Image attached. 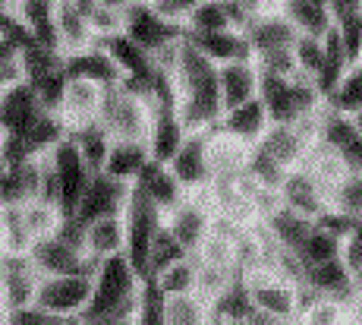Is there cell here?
Instances as JSON below:
<instances>
[{"mask_svg": "<svg viewBox=\"0 0 362 325\" xmlns=\"http://www.w3.org/2000/svg\"><path fill=\"white\" fill-rule=\"evenodd\" d=\"M173 86H177V114L186 130H211L224 117L221 101L218 64L199 51L192 41H180V57L173 67Z\"/></svg>", "mask_w": 362, "mask_h": 325, "instance_id": "obj_1", "label": "cell"}, {"mask_svg": "<svg viewBox=\"0 0 362 325\" xmlns=\"http://www.w3.org/2000/svg\"><path fill=\"white\" fill-rule=\"evenodd\" d=\"M139 285H142V275L129 266V259L123 253L101 259L92 275V300L82 313V322H136Z\"/></svg>", "mask_w": 362, "mask_h": 325, "instance_id": "obj_2", "label": "cell"}, {"mask_svg": "<svg viewBox=\"0 0 362 325\" xmlns=\"http://www.w3.org/2000/svg\"><path fill=\"white\" fill-rule=\"evenodd\" d=\"M259 98L271 123H296L299 117L325 108V98L309 76H277L259 70Z\"/></svg>", "mask_w": 362, "mask_h": 325, "instance_id": "obj_3", "label": "cell"}, {"mask_svg": "<svg viewBox=\"0 0 362 325\" xmlns=\"http://www.w3.org/2000/svg\"><path fill=\"white\" fill-rule=\"evenodd\" d=\"M243 285L249 290V300L259 313L271 316L274 322H296L299 319V285L277 275L274 268H246Z\"/></svg>", "mask_w": 362, "mask_h": 325, "instance_id": "obj_4", "label": "cell"}, {"mask_svg": "<svg viewBox=\"0 0 362 325\" xmlns=\"http://www.w3.org/2000/svg\"><path fill=\"white\" fill-rule=\"evenodd\" d=\"M123 224H127V246H123V256H127L129 266L145 278L151 240H155L158 227L164 224V212L158 209L139 186H129L127 205H123Z\"/></svg>", "mask_w": 362, "mask_h": 325, "instance_id": "obj_5", "label": "cell"}, {"mask_svg": "<svg viewBox=\"0 0 362 325\" xmlns=\"http://www.w3.org/2000/svg\"><path fill=\"white\" fill-rule=\"evenodd\" d=\"M88 300H92V275H41L35 303L57 316L60 322H82Z\"/></svg>", "mask_w": 362, "mask_h": 325, "instance_id": "obj_6", "label": "cell"}, {"mask_svg": "<svg viewBox=\"0 0 362 325\" xmlns=\"http://www.w3.org/2000/svg\"><path fill=\"white\" fill-rule=\"evenodd\" d=\"M98 120L110 130L114 139H145L151 123V110L136 92H129L127 86L117 82V86H104Z\"/></svg>", "mask_w": 362, "mask_h": 325, "instance_id": "obj_7", "label": "cell"}, {"mask_svg": "<svg viewBox=\"0 0 362 325\" xmlns=\"http://www.w3.org/2000/svg\"><path fill=\"white\" fill-rule=\"evenodd\" d=\"M29 259L38 268V275H95L98 262L86 253V244L69 240L64 234H47L29 246Z\"/></svg>", "mask_w": 362, "mask_h": 325, "instance_id": "obj_8", "label": "cell"}, {"mask_svg": "<svg viewBox=\"0 0 362 325\" xmlns=\"http://www.w3.org/2000/svg\"><path fill=\"white\" fill-rule=\"evenodd\" d=\"M47 158H51V168H54V174H57L60 209H64V215H73L95 171L86 164L82 152L76 149V142L69 139V136H64V139L54 145V149L47 152Z\"/></svg>", "mask_w": 362, "mask_h": 325, "instance_id": "obj_9", "label": "cell"}, {"mask_svg": "<svg viewBox=\"0 0 362 325\" xmlns=\"http://www.w3.org/2000/svg\"><path fill=\"white\" fill-rule=\"evenodd\" d=\"M123 32H127L139 47H145L148 54H158L161 47L173 45V41H180L186 35L183 25L164 19L148 0H136V4L123 13Z\"/></svg>", "mask_w": 362, "mask_h": 325, "instance_id": "obj_10", "label": "cell"}, {"mask_svg": "<svg viewBox=\"0 0 362 325\" xmlns=\"http://www.w3.org/2000/svg\"><path fill=\"white\" fill-rule=\"evenodd\" d=\"M318 145L337 155L346 171H362V130L350 114L325 105L318 120Z\"/></svg>", "mask_w": 362, "mask_h": 325, "instance_id": "obj_11", "label": "cell"}, {"mask_svg": "<svg viewBox=\"0 0 362 325\" xmlns=\"http://www.w3.org/2000/svg\"><path fill=\"white\" fill-rule=\"evenodd\" d=\"M164 221H167V227L177 234L180 244L186 246V253H196L199 244L205 240V234L211 231V224H214V209L202 190L186 193L170 212H164Z\"/></svg>", "mask_w": 362, "mask_h": 325, "instance_id": "obj_12", "label": "cell"}, {"mask_svg": "<svg viewBox=\"0 0 362 325\" xmlns=\"http://www.w3.org/2000/svg\"><path fill=\"white\" fill-rule=\"evenodd\" d=\"M173 177L180 181L186 193L205 190L211 181V164H208V130H189L180 142L177 155L167 161Z\"/></svg>", "mask_w": 362, "mask_h": 325, "instance_id": "obj_13", "label": "cell"}, {"mask_svg": "<svg viewBox=\"0 0 362 325\" xmlns=\"http://www.w3.org/2000/svg\"><path fill=\"white\" fill-rule=\"evenodd\" d=\"M129 186L132 183H123V181H117V177L104 174V171H95L86 193H82L79 205H76L73 218L79 221V224H88V221L104 218V215H120L123 205H127Z\"/></svg>", "mask_w": 362, "mask_h": 325, "instance_id": "obj_14", "label": "cell"}, {"mask_svg": "<svg viewBox=\"0 0 362 325\" xmlns=\"http://www.w3.org/2000/svg\"><path fill=\"white\" fill-rule=\"evenodd\" d=\"M47 110L38 101L29 82L0 89V133L6 136H25Z\"/></svg>", "mask_w": 362, "mask_h": 325, "instance_id": "obj_15", "label": "cell"}, {"mask_svg": "<svg viewBox=\"0 0 362 325\" xmlns=\"http://www.w3.org/2000/svg\"><path fill=\"white\" fill-rule=\"evenodd\" d=\"M38 281H41V275L32 266L29 253H4V259H0V287H4L6 313L35 303Z\"/></svg>", "mask_w": 362, "mask_h": 325, "instance_id": "obj_16", "label": "cell"}, {"mask_svg": "<svg viewBox=\"0 0 362 325\" xmlns=\"http://www.w3.org/2000/svg\"><path fill=\"white\" fill-rule=\"evenodd\" d=\"M246 38H249V47H252V57H259V54H268V51L293 47L299 32L281 13V6L274 4V6H264L262 13H255L252 23L246 25Z\"/></svg>", "mask_w": 362, "mask_h": 325, "instance_id": "obj_17", "label": "cell"}, {"mask_svg": "<svg viewBox=\"0 0 362 325\" xmlns=\"http://www.w3.org/2000/svg\"><path fill=\"white\" fill-rule=\"evenodd\" d=\"M64 70H66V76H73V79H92V82H98V86H117V82L123 79L120 67L114 64L107 47L98 45V41H92V45L82 47V51L64 54Z\"/></svg>", "mask_w": 362, "mask_h": 325, "instance_id": "obj_18", "label": "cell"}, {"mask_svg": "<svg viewBox=\"0 0 362 325\" xmlns=\"http://www.w3.org/2000/svg\"><path fill=\"white\" fill-rule=\"evenodd\" d=\"M148 110H151V123H148L145 142H148L151 158L167 164L173 155H177L180 142H183V136L189 133V130H186L183 120H180L177 105H151Z\"/></svg>", "mask_w": 362, "mask_h": 325, "instance_id": "obj_19", "label": "cell"}, {"mask_svg": "<svg viewBox=\"0 0 362 325\" xmlns=\"http://www.w3.org/2000/svg\"><path fill=\"white\" fill-rule=\"evenodd\" d=\"M259 145L274 158V161H281L287 171H293L309 158V152L315 142L305 139V136L299 133L296 123H271V127L264 130V136L259 139Z\"/></svg>", "mask_w": 362, "mask_h": 325, "instance_id": "obj_20", "label": "cell"}, {"mask_svg": "<svg viewBox=\"0 0 362 325\" xmlns=\"http://www.w3.org/2000/svg\"><path fill=\"white\" fill-rule=\"evenodd\" d=\"M41 177H45V155L10 164L0 181V205H23L41 196Z\"/></svg>", "mask_w": 362, "mask_h": 325, "instance_id": "obj_21", "label": "cell"}, {"mask_svg": "<svg viewBox=\"0 0 362 325\" xmlns=\"http://www.w3.org/2000/svg\"><path fill=\"white\" fill-rule=\"evenodd\" d=\"M101 98H104V86L92 79H66L64 89V101H60V120L69 127H79L86 120H95L101 110Z\"/></svg>", "mask_w": 362, "mask_h": 325, "instance_id": "obj_22", "label": "cell"}, {"mask_svg": "<svg viewBox=\"0 0 362 325\" xmlns=\"http://www.w3.org/2000/svg\"><path fill=\"white\" fill-rule=\"evenodd\" d=\"M303 285L322 297H334V300H340V303H350L353 294H356V290H353V268L344 262V256L318 262V266H309Z\"/></svg>", "mask_w": 362, "mask_h": 325, "instance_id": "obj_23", "label": "cell"}, {"mask_svg": "<svg viewBox=\"0 0 362 325\" xmlns=\"http://www.w3.org/2000/svg\"><path fill=\"white\" fill-rule=\"evenodd\" d=\"M281 199H284V205L303 212V215H309L312 221L328 209V196H325L322 186L315 183V177H312L303 164L287 171V177H284V183H281Z\"/></svg>", "mask_w": 362, "mask_h": 325, "instance_id": "obj_24", "label": "cell"}, {"mask_svg": "<svg viewBox=\"0 0 362 325\" xmlns=\"http://www.w3.org/2000/svg\"><path fill=\"white\" fill-rule=\"evenodd\" d=\"M186 41L199 47L214 64H230V60H252L246 32L240 29H218V32H186Z\"/></svg>", "mask_w": 362, "mask_h": 325, "instance_id": "obj_25", "label": "cell"}, {"mask_svg": "<svg viewBox=\"0 0 362 325\" xmlns=\"http://www.w3.org/2000/svg\"><path fill=\"white\" fill-rule=\"evenodd\" d=\"M268 127H271V117H268V110H264L259 95L230 108V110H224V117L218 120V130H224V133H230L233 139H240L246 145L259 142Z\"/></svg>", "mask_w": 362, "mask_h": 325, "instance_id": "obj_26", "label": "cell"}, {"mask_svg": "<svg viewBox=\"0 0 362 325\" xmlns=\"http://www.w3.org/2000/svg\"><path fill=\"white\" fill-rule=\"evenodd\" d=\"M218 82H221V101L224 110H230L243 101L259 95V67L255 60H230L218 64Z\"/></svg>", "mask_w": 362, "mask_h": 325, "instance_id": "obj_27", "label": "cell"}, {"mask_svg": "<svg viewBox=\"0 0 362 325\" xmlns=\"http://www.w3.org/2000/svg\"><path fill=\"white\" fill-rule=\"evenodd\" d=\"M10 4H13V13H16L19 25H23L35 41L54 47V51H64L60 38H57V23H54L57 0H10Z\"/></svg>", "mask_w": 362, "mask_h": 325, "instance_id": "obj_28", "label": "cell"}, {"mask_svg": "<svg viewBox=\"0 0 362 325\" xmlns=\"http://www.w3.org/2000/svg\"><path fill=\"white\" fill-rule=\"evenodd\" d=\"M132 186H139V190H142L161 212H170L173 205L186 196V190L180 186L177 177H173V171L167 168L164 161H155V158L139 171V177L132 181Z\"/></svg>", "mask_w": 362, "mask_h": 325, "instance_id": "obj_29", "label": "cell"}, {"mask_svg": "<svg viewBox=\"0 0 362 325\" xmlns=\"http://www.w3.org/2000/svg\"><path fill=\"white\" fill-rule=\"evenodd\" d=\"M249 145L233 139L230 133L211 127L208 130V164H211V177H236L246 168Z\"/></svg>", "mask_w": 362, "mask_h": 325, "instance_id": "obj_30", "label": "cell"}, {"mask_svg": "<svg viewBox=\"0 0 362 325\" xmlns=\"http://www.w3.org/2000/svg\"><path fill=\"white\" fill-rule=\"evenodd\" d=\"M148 161H151V152H148V142L145 139H114L101 171L123 183H132Z\"/></svg>", "mask_w": 362, "mask_h": 325, "instance_id": "obj_31", "label": "cell"}, {"mask_svg": "<svg viewBox=\"0 0 362 325\" xmlns=\"http://www.w3.org/2000/svg\"><path fill=\"white\" fill-rule=\"evenodd\" d=\"M277 6H281V13L293 23V29L299 35L325 38V32L334 25L328 0H277Z\"/></svg>", "mask_w": 362, "mask_h": 325, "instance_id": "obj_32", "label": "cell"}, {"mask_svg": "<svg viewBox=\"0 0 362 325\" xmlns=\"http://www.w3.org/2000/svg\"><path fill=\"white\" fill-rule=\"evenodd\" d=\"M82 240H86V253L92 256L95 262L123 253V246H127V224H123V212L120 215H104V218L88 221L86 237Z\"/></svg>", "mask_w": 362, "mask_h": 325, "instance_id": "obj_33", "label": "cell"}, {"mask_svg": "<svg viewBox=\"0 0 362 325\" xmlns=\"http://www.w3.org/2000/svg\"><path fill=\"white\" fill-rule=\"evenodd\" d=\"M54 23H57V38L64 54L69 51H82V47L92 45V29H88L86 10H82L76 0H57V10H54Z\"/></svg>", "mask_w": 362, "mask_h": 325, "instance_id": "obj_34", "label": "cell"}, {"mask_svg": "<svg viewBox=\"0 0 362 325\" xmlns=\"http://www.w3.org/2000/svg\"><path fill=\"white\" fill-rule=\"evenodd\" d=\"M264 224H268L271 237L277 240L281 250L299 253V246H303V240L309 237V231L315 227V221H312L309 215H303V212L290 209V205H281L271 218H264Z\"/></svg>", "mask_w": 362, "mask_h": 325, "instance_id": "obj_35", "label": "cell"}, {"mask_svg": "<svg viewBox=\"0 0 362 325\" xmlns=\"http://www.w3.org/2000/svg\"><path fill=\"white\" fill-rule=\"evenodd\" d=\"M66 136L76 142V149L82 152V158H86L88 168H92V171H101L104 168V158H107L114 136H110V130L104 127L98 117H95V120L79 123V127H69Z\"/></svg>", "mask_w": 362, "mask_h": 325, "instance_id": "obj_36", "label": "cell"}, {"mask_svg": "<svg viewBox=\"0 0 362 325\" xmlns=\"http://www.w3.org/2000/svg\"><path fill=\"white\" fill-rule=\"evenodd\" d=\"M252 313H255V307L249 300L246 285H243V275H236L224 294L208 307V322H249Z\"/></svg>", "mask_w": 362, "mask_h": 325, "instance_id": "obj_37", "label": "cell"}, {"mask_svg": "<svg viewBox=\"0 0 362 325\" xmlns=\"http://www.w3.org/2000/svg\"><path fill=\"white\" fill-rule=\"evenodd\" d=\"M23 218H25V227H29L32 244H35V240L47 237V234H57V227L64 224L66 215L57 203H51V199H45V196H35L29 203H23Z\"/></svg>", "mask_w": 362, "mask_h": 325, "instance_id": "obj_38", "label": "cell"}, {"mask_svg": "<svg viewBox=\"0 0 362 325\" xmlns=\"http://www.w3.org/2000/svg\"><path fill=\"white\" fill-rule=\"evenodd\" d=\"M208 322V303L196 290L167 294L164 300V325H202Z\"/></svg>", "mask_w": 362, "mask_h": 325, "instance_id": "obj_39", "label": "cell"}, {"mask_svg": "<svg viewBox=\"0 0 362 325\" xmlns=\"http://www.w3.org/2000/svg\"><path fill=\"white\" fill-rule=\"evenodd\" d=\"M186 253V246L177 240V234L167 227V221L161 227H158L155 240H151V250H148V266H145V278H155V275H161L164 268H170L173 262H180Z\"/></svg>", "mask_w": 362, "mask_h": 325, "instance_id": "obj_40", "label": "cell"}, {"mask_svg": "<svg viewBox=\"0 0 362 325\" xmlns=\"http://www.w3.org/2000/svg\"><path fill=\"white\" fill-rule=\"evenodd\" d=\"M325 105L334 110H344V114H356L362 108V57L346 67V73L340 76L334 92L325 98Z\"/></svg>", "mask_w": 362, "mask_h": 325, "instance_id": "obj_41", "label": "cell"}, {"mask_svg": "<svg viewBox=\"0 0 362 325\" xmlns=\"http://www.w3.org/2000/svg\"><path fill=\"white\" fill-rule=\"evenodd\" d=\"M0 237H4V253H29L32 234L25 227L23 205H0Z\"/></svg>", "mask_w": 362, "mask_h": 325, "instance_id": "obj_42", "label": "cell"}, {"mask_svg": "<svg viewBox=\"0 0 362 325\" xmlns=\"http://www.w3.org/2000/svg\"><path fill=\"white\" fill-rule=\"evenodd\" d=\"M328 205L350 218H362V171H346L331 190Z\"/></svg>", "mask_w": 362, "mask_h": 325, "instance_id": "obj_43", "label": "cell"}, {"mask_svg": "<svg viewBox=\"0 0 362 325\" xmlns=\"http://www.w3.org/2000/svg\"><path fill=\"white\" fill-rule=\"evenodd\" d=\"M340 244L344 240L340 237H334L331 231H325V227H312L309 231V237L303 240V246H299V259H303V266L309 268V266H318V262H328V259H337L340 256Z\"/></svg>", "mask_w": 362, "mask_h": 325, "instance_id": "obj_44", "label": "cell"}, {"mask_svg": "<svg viewBox=\"0 0 362 325\" xmlns=\"http://www.w3.org/2000/svg\"><path fill=\"white\" fill-rule=\"evenodd\" d=\"M246 171L249 177H255L259 183L264 186H277L281 190V183H284V177H287V168H284L281 161H274V158L268 155V152L262 149L259 142H252L249 145V155H246Z\"/></svg>", "mask_w": 362, "mask_h": 325, "instance_id": "obj_45", "label": "cell"}, {"mask_svg": "<svg viewBox=\"0 0 362 325\" xmlns=\"http://www.w3.org/2000/svg\"><path fill=\"white\" fill-rule=\"evenodd\" d=\"M299 322L312 325H331V322H346V303L334 300V297L312 294L299 309Z\"/></svg>", "mask_w": 362, "mask_h": 325, "instance_id": "obj_46", "label": "cell"}, {"mask_svg": "<svg viewBox=\"0 0 362 325\" xmlns=\"http://www.w3.org/2000/svg\"><path fill=\"white\" fill-rule=\"evenodd\" d=\"M76 4L86 10L88 19V29H92V38H110L117 32H123V13L120 10H110V6H101L95 0H76Z\"/></svg>", "mask_w": 362, "mask_h": 325, "instance_id": "obj_47", "label": "cell"}, {"mask_svg": "<svg viewBox=\"0 0 362 325\" xmlns=\"http://www.w3.org/2000/svg\"><path fill=\"white\" fill-rule=\"evenodd\" d=\"M236 275H240V272H233V268H221V266H208V262H199L196 294L208 303V307H211V303L227 290V285H230Z\"/></svg>", "mask_w": 362, "mask_h": 325, "instance_id": "obj_48", "label": "cell"}, {"mask_svg": "<svg viewBox=\"0 0 362 325\" xmlns=\"http://www.w3.org/2000/svg\"><path fill=\"white\" fill-rule=\"evenodd\" d=\"M196 272L199 259L196 256H183L180 262H173L170 268H164L161 275H155V281L161 285L164 294H180V290H196Z\"/></svg>", "mask_w": 362, "mask_h": 325, "instance_id": "obj_49", "label": "cell"}, {"mask_svg": "<svg viewBox=\"0 0 362 325\" xmlns=\"http://www.w3.org/2000/svg\"><path fill=\"white\" fill-rule=\"evenodd\" d=\"M293 57H296V70L309 79H315L325 67V57H328V47H325V38H312V35H299L293 41Z\"/></svg>", "mask_w": 362, "mask_h": 325, "instance_id": "obj_50", "label": "cell"}, {"mask_svg": "<svg viewBox=\"0 0 362 325\" xmlns=\"http://www.w3.org/2000/svg\"><path fill=\"white\" fill-rule=\"evenodd\" d=\"M164 300L167 294L155 278H142L139 285V316L136 322L142 325H164Z\"/></svg>", "mask_w": 362, "mask_h": 325, "instance_id": "obj_51", "label": "cell"}, {"mask_svg": "<svg viewBox=\"0 0 362 325\" xmlns=\"http://www.w3.org/2000/svg\"><path fill=\"white\" fill-rule=\"evenodd\" d=\"M66 70L60 67V70L41 76V79L29 82V86L35 89V95H38V101L45 105V110H51V114H60V101H64V89H66Z\"/></svg>", "mask_w": 362, "mask_h": 325, "instance_id": "obj_52", "label": "cell"}, {"mask_svg": "<svg viewBox=\"0 0 362 325\" xmlns=\"http://www.w3.org/2000/svg\"><path fill=\"white\" fill-rule=\"evenodd\" d=\"M6 322L10 325H64L57 316H51L47 309H41L38 303H29V307H19L6 313Z\"/></svg>", "mask_w": 362, "mask_h": 325, "instance_id": "obj_53", "label": "cell"}, {"mask_svg": "<svg viewBox=\"0 0 362 325\" xmlns=\"http://www.w3.org/2000/svg\"><path fill=\"white\" fill-rule=\"evenodd\" d=\"M151 6H155L158 13H161L164 19H170V23H180L183 25L186 19H189V13L196 10L202 0H148Z\"/></svg>", "mask_w": 362, "mask_h": 325, "instance_id": "obj_54", "label": "cell"}, {"mask_svg": "<svg viewBox=\"0 0 362 325\" xmlns=\"http://www.w3.org/2000/svg\"><path fill=\"white\" fill-rule=\"evenodd\" d=\"M340 256H344V262L350 268H359L362 266V218L353 221L350 234H346L344 244H340Z\"/></svg>", "mask_w": 362, "mask_h": 325, "instance_id": "obj_55", "label": "cell"}, {"mask_svg": "<svg viewBox=\"0 0 362 325\" xmlns=\"http://www.w3.org/2000/svg\"><path fill=\"white\" fill-rule=\"evenodd\" d=\"M19 82H25V70H23V60H19V51H16L10 60L0 64V89L19 86Z\"/></svg>", "mask_w": 362, "mask_h": 325, "instance_id": "obj_56", "label": "cell"}, {"mask_svg": "<svg viewBox=\"0 0 362 325\" xmlns=\"http://www.w3.org/2000/svg\"><path fill=\"white\" fill-rule=\"evenodd\" d=\"M331 4V16L334 19H344L353 16V13H362V0H328Z\"/></svg>", "mask_w": 362, "mask_h": 325, "instance_id": "obj_57", "label": "cell"}, {"mask_svg": "<svg viewBox=\"0 0 362 325\" xmlns=\"http://www.w3.org/2000/svg\"><path fill=\"white\" fill-rule=\"evenodd\" d=\"M346 322H362V294H353V300L346 303Z\"/></svg>", "mask_w": 362, "mask_h": 325, "instance_id": "obj_58", "label": "cell"}, {"mask_svg": "<svg viewBox=\"0 0 362 325\" xmlns=\"http://www.w3.org/2000/svg\"><path fill=\"white\" fill-rule=\"evenodd\" d=\"M95 4H101V6H110V10H120V13H127L136 0H95Z\"/></svg>", "mask_w": 362, "mask_h": 325, "instance_id": "obj_59", "label": "cell"}, {"mask_svg": "<svg viewBox=\"0 0 362 325\" xmlns=\"http://www.w3.org/2000/svg\"><path fill=\"white\" fill-rule=\"evenodd\" d=\"M353 290H356V294H362V266L353 268Z\"/></svg>", "mask_w": 362, "mask_h": 325, "instance_id": "obj_60", "label": "cell"}, {"mask_svg": "<svg viewBox=\"0 0 362 325\" xmlns=\"http://www.w3.org/2000/svg\"><path fill=\"white\" fill-rule=\"evenodd\" d=\"M0 322H6V300H4V287H0Z\"/></svg>", "mask_w": 362, "mask_h": 325, "instance_id": "obj_61", "label": "cell"}, {"mask_svg": "<svg viewBox=\"0 0 362 325\" xmlns=\"http://www.w3.org/2000/svg\"><path fill=\"white\" fill-rule=\"evenodd\" d=\"M350 117H353V120H356V127H359V130H362V108H359V110H356V114H350Z\"/></svg>", "mask_w": 362, "mask_h": 325, "instance_id": "obj_62", "label": "cell"}, {"mask_svg": "<svg viewBox=\"0 0 362 325\" xmlns=\"http://www.w3.org/2000/svg\"><path fill=\"white\" fill-rule=\"evenodd\" d=\"M4 174H6V161L0 158V181H4Z\"/></svg>", "mask_w": 362, "mask_h": 325, "instance_id": "obj_63", "label": "cell"}, {"mask_svg": "<svg viewBox=\"0 0 362 325\" xmlns=\"http://www.w3.org/2000/svg\"><path fill=\"white\" fill-rule=\"evenodd\" d=\"M0 259H4V237H0Z\"/></svg>", "mask_w": 362, "mask_h": 325, "instance_id": "obj_64", "label": "cell"}]
</instances>
